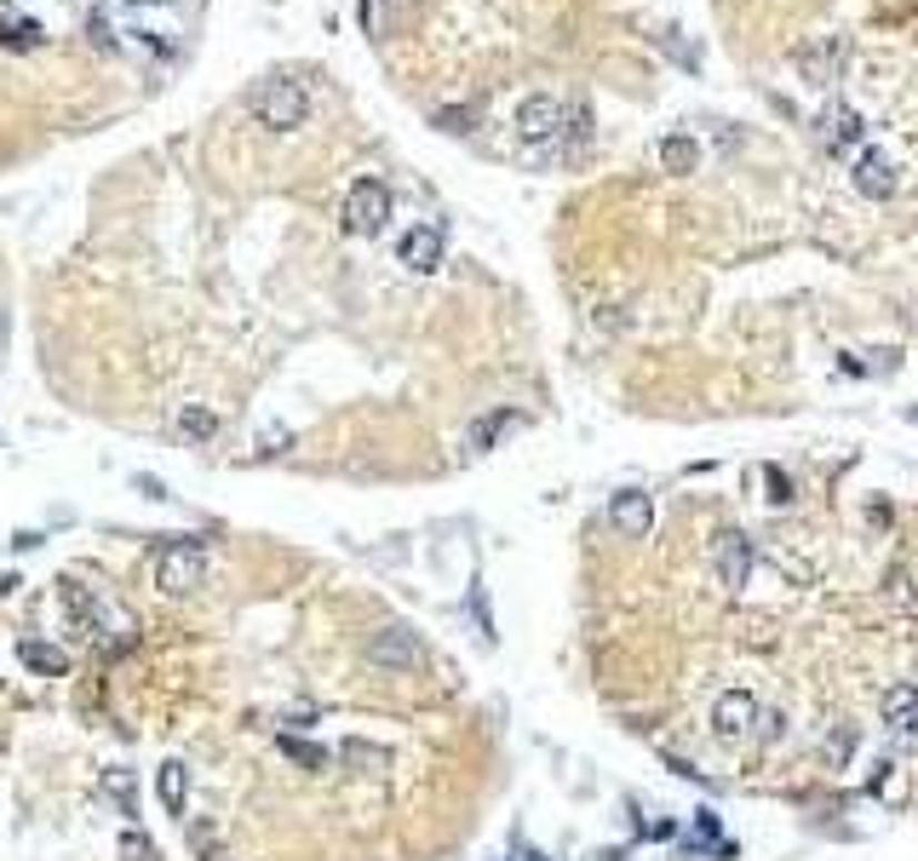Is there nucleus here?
Here are the masks:
<instances>
[{
  "instance_id": "obj_21",
  "label": "nucleus",
  "mask_w": 918,
  "mask_h": 861,
  "mask_svg": "<svg viewBox=\"0 0 918 861\" xmlns=\"http://www.w3.org/2000/svg\"><path fill=\"white\" fill-rule=\"evenodd\" d=\"M282 752L293 758L299 770H327V752H322L316 741H299V736H287V730H282Z\"/></svg>"
},
{
  "instance_id": "obj_27",
  "label": "nucleus",
  "mask_w": 918,
  "mask_h": 861,
  "mask_svg": "<svg viewBox=\"0 0 918 861\" xmlns=\"http://www.w3.org/2000/svg\"><path fill=\"white\" fill-rule=\"evenodd\" d=\"M442 126H448V132H465V110H448V115H436Z\"/></svg>"
},
{
  "instance_id": "obj_2",
  "label": "nucleus",
  "mask_w": 918,
  "mask_h": 861,
  "mask_svg": "<svg viewBox=\"0 0 918 861\" xmlns=\"http://www.w3.org/2000/svg\"><path fill=\"white\" fill-rule=\"evenodd\" d=\"M362 660H367L373 672H385V678H414V672H425L431 655H425L414 626H380V632H367Z\"/></svg>"
},
{
  "instance_id": "obj_1",
  "label": "nucleus",
  "mask_w": 918,
  "mask_h": 861,
  "mask_svg": "<svg viewBox=\"0 0 918 861\" xmlns=\"http://www.w3.org/2000/svg\"><path fill=\"white\" fill-rule=\"evenodd\" d=\"M248 110L264 132H293V126H304V115H311V92H304L299 75H264L248 98Z\"/></svg>"
},
{
  "instance_id": "obj_10",
  "label": "nucleus",
  "mask_w": 918,
  "mask_h": 861,
  "mask_svg": "<svg viewBox=\"0 0 918 861\" xmlns=\"http://www.w3.org/2000/svg\"><path fill=\"white\" fill-rule=\"evenodd\" d=\"M608 523H615L626 540H643V535L655 528V506H649V494H643V488H621L615 500H608Z\"/></svg>"
},
{
  "instance_id": "obj_12",
  "label": "nucleus",
  "mask_w": 918,
  "mask_h": 861,
  "mask_svg": "<svg viewBox=\"0 0 918 861\" xmlns=\"http://www.w3.org/2000/svg\"><path fill=\"white\" fill-rule=\"evenodd\" d=\"M402 264H407V271H420V276H431L436 271V264H442V230L436 224H414V230H407V236H402Z\"/></svg>"
},
{
  "instance_id": "obj_25",
  "label": "nucleus",
  "mask_w": 918,
  "mask_h": 861,
  "mask_svg": "<svg viewBox=\"0 0 918 861\" xmlns=\"http://www.w3.org/2000/svg\"><path fill=\"white\" fill-rule=\"evenodd\" d=\"M190 850H201V855H213V850H219V833H213L208 821H195V827H190Z\"/></svg>"
},
{
  "instance_id": "obj_11",
  "label": "nucleus",
  "mask_w": 918,
  "mask_h": 861,
  "mask_svg": "<svg viewBox=\"0 0 918 861\" xmlns=\"http://www.w3.org/2000/svg\"><path fill=\"white\" fill-rule=\"evenodd\" d=\"M793 63H798V75H804L809 87H833V81H838V63H844V41H815V47H798V52H793Z\"/></svg>"
},
{
  "instance_id": "obj_6",
  "label": "nucleus",
  "mask_w": 918,
  "mask_h": 861,
  "mask_svg": "<svg viewBox=\"0 0 918 861\" xmlns=\"http://www.w3.org/2000/svg\"><path fill=\"white\" fill-rule=\"evenodd\" d=\"M563 126H568V115H563L557 98H546V92L523 98V110H517V132H523V144H552Z\"/></svg>"
},
{
  "instance_id": "obj_13",
  "label": "nucleus",
  "mask_w": 918,
  "mask_h": 861,
  "mask_svg": "<svg viewBox=\"0 0 918 861\" xmlns=\"http://www.w3.org/2000/svg\"><path fill=\"white\" fill-rule=\"evenodd\" d=\"M861 139H867V121L849 110V104H838V110L827 115V150L844 155V161H856V155H861Z\"/></svg>"
},
{
  "instance_id": "obj_17",
  "label": "nucleus",
  "mask_w": 918,
  "mask_h": 861,
  "mask_svg": "<svg viewBox=\"0 0 918 861\" xmlns=\"http://www.w3.org/2000/svg\"><path fill=\"white\" fill-rule=\"evenodd\" d=\"M512 425H523L512 408H505V414H488V419H477V425H471V437H465V443L477 448V454H488V448H494V443H500V437H505V430H512Z\"/></svg>"
},
{
  "instance_id": "obj_22",
  "label": "nucleus",
  "mask_w": 918,
  "mask_h": 861,
  "mask_svg": "<svg viewBox=\"0 0 918 861\" xmlns=\"http://www.w3.org/2000/svg\"><path fill=\"white\" fill-rule=\"evenodd\" d=\"M121 861H161V850L144 839V833H121V850H115Z\"/></svg>"
},
{
  "instance_id": "obj_15",
  "label": "nucleus",
  "mask_w": 918,
  "mask_h": 861,
  "mask_svg": "<svg viewBox=\"0 0 918 861\" xmlns=\"http://www.w3.org/2000/svg\"><path fill=\"white\" fill-rule=\"evenodd\" d=\"M155 792H161V810H167V816H184V799H190V770L179 764V758L155 770Z\"/></svg>"
},
{
  "instance_id": "obj_8",
  "label": "nucleus",
  "mask_w": 918,
  "mask_h": 861,
  "mask_svg": "<svg viewBox=\"0 0 918 861\" xmlns=\"http://www.w3.org/2000/svg\"><path fill=\"white\" fill-rule=\"evenodd\" d=\"M712 557H718V580L729 591H740L746 580H753V540H746L740 528H724V535L712 540Z\"/></svg>"
},
{
  "instance_id": "obj_18",
  "label": "nucleus",
  "mask_w": 918,
  "mask_h": 861,
  "mask_svg": "<svg viewBox=\"0 0 918 861\" xmlns=\"http://www.w3.org/2000/svg\"><path fill=\"white\" fill-rule=\"evenodd\" d=\"M660 168H666V173H695V168H700L695 139H684V132H677V139H666V144H660Z\"/></svg>"
},
{
  "instance_id": "obj_28",
  "label": "nucleus",
  "mask_w": 918,
  "mask_h": 861,
  "mask_svg": "<svg viewBox=\"0 0 918 861\" xmlns=\"http://www.w3.org/2000/svg\"><path fill=\"white\" fill-rule=\"evenodd\" d=\"M7 340H12V316L0 311V351H7Z\"/></svg>"
},
{
  "instance_id": "obj_7",
  "label": "nucleus",
  "mask_w": 918,
  "mask_h": 861,
  "mask_svg": "<svg viewBox=\"0 0 918 861\" xmlns=\"http://www.w3.org/2000/svg\"><path fill=\"white\" fill-rule=\"evenodd\" d=\"M849 179H856V190H861V195H872V202H890L896 184H901L896 161L884 155V150H861L856 161H849Z\"/></svg>"
},
{
  "instance_id": "obj_3",
  "label": "nucleus",
  "mask_w": 918,
  "mask_h": 861,
  "mask_svg": "<svg viewBox=\"0 0 918 861\" xmlns=\"http://www.w3.org/2000/svg\"><path fill=\"white\" fill-rule=\"evenodd\" d=\"M208 580V546L195 535H173L161 551H155V586L167 598H190V591Z\"/></svg>"
},
{
  "instance_id": "obj_26",
  "label": "nucleus",
  "mask_w": 918,
  "mask_h": 861,
  "mask_svg": "<svg viewBox=\"0 0 918 861\" xmlns=\"http://www.w3.org/2000/svg\"><path fill=\"white\" fill-rule=\"evenodd\" d=\"M110 787H115V799L132 810V781H127V770H115V776H110Z\"/></svg>"
},
{
  "instance_id": "obj_20",
  "label": "nucleus",
  "mask_w": 918,
  "mask_h": 861,
  "mask_svg": "<svg viewBox=\"0 0 918 861\" xmlns=\"http://www.w3.org/2000/svg\"><path fill=\"white\" fill-rule=\"evenodd\" d=\"M339 758H345L351 770H362V776H380L385 770V752L367 747V741H345V747H339Z\"/></svg>"
},
{
  "instance_id": "obj_19",
  "label": "nucleus",
  "mask_w": 918,
  "mask_h": 861,
  "mask_svg": "<svg viewBox=\"0 0 918 861\" xmlns=\"http://www.w3.org/2000/svg\"><path fill=\"white\" fill-rule=\"evenodd\" d=\"M213 430H219V414H213V408H195V403H190V408L179 414V437H190V443H208Z\"/></svg>"
},
{
  "instance_id": "obj_23",
  "label": "nucleus",
  "mask_w": 918,
  "mask_h": 861,
  "mask_svg": "<svg viewBox=\"0 0 918 861\" xmlns=\"http://www.w3.org/2000/svg\"><path fill=\"white\" fill-rule=\"evenodd\" d=\"M849 752H856V723H838V730L827 736V758H833V764H844Z\"/></svg>"
},
{
  "instance_id": "obj_16",
  "label": "nucleus",
  "mask_w": 918,
  "mask_h": 861,
  "mask_svg": "<svg viewBox=\"0 0 918 861\" xmlns=\"http://www.w3.org/2000/svg\"><path fill=\"white\" fill-rule=\"evenodd\" d=\"M18 655H23V667H29V672H41V678H63V672H70V655H63L58 644H41V638H29Z\"/></svg>"
},
{
  "instance_id": "obj_9",
  "label": "nucleus",
  "mask_w": 918,
  "mask_h": 861,
  "mask_svg": "<svg viewBox=\"0 0 918 861\" xmlns=\"http://www.w3.org/2000/svg\"><path fill=\"white\" fill-rule=\"evenodd\" d=\"M753 723H758V701H753V695H746V689L718 695V707H712V736H718V741H740Z\"/></svg>"
},
{
  "instance_id": "obj_24",
  "label": "nucleus",
  "mask_w": 918,
  "mask_h": 861,
  "mask_svg": "<svg viewBox=\"0 0 918 861\" xmlns=\"http://www.w3.org/2000/svg\"><path fill=\"white\" fill-rule=\"evenodd\" d=\"M287 443H293L287 425H264V430H259V454H282Z\"/></svg>"
},
{
  "instance_id": "obj_5",
  "label": "nucleus",
  "mask_w": 918,
  "mask_h": 861,
  "mask_svg": "<svg viewBox=\"0 0 918 861\" xmlns=\"http://www.w3.org/2000/svg\"><path fill=\"white\" fill-rule=\"evenodd\" d=\"M58 609H63V620H70L75 638H104V604H98L92 586H81L75 575L58 580Z\"/></svg>"
},
{
  "instance_id": "obj_4",
  "label": "nucleus",
  "mask_w": 918,
  "mask_h": 861,
  "mask_svg": "<svg viewBox=\"0 0 918 861\" xmlns=\"http://www.w3.org/2000/svg\"><path fill=\"white\" fill-rule=\"evenodd\" d=\"M385 219H391V190L380 179H356L345 190V230L351 236H380Z\"/></svg>"
},
{
  "instance_id": "obj_14",
  "label": "nucleus",
  "mask_w": 918,
  "mask_h": 861,
  "mask_svg": "<svg viewBox=\"0 0 918 861\" xmlns=\"http://www.w3.org/2000/svg\"><path fill=\"white\" fill-rule=\"evenodd\" d=\"M884 723H890L896 736H912L918 741V689L912 683L884 689Z\"/></svg>"
}]
</instances>
